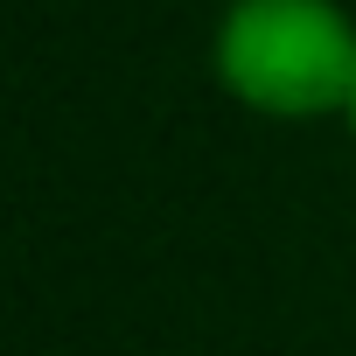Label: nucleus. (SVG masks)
<instances>
[{
    "mask_svg": "<svg viewBox=\"0 0 356 356\" xmlns=\"http://www.w3.org/2000/svg\"><path fill=\"white\" fill-rule=\"evenodd\" d=\"M210 77L252 119H349L356 15L342 0H231L210 29Z\"/></svg>",
    "mask_w": 356,
    "mask_h": 356,
    "instance_id": "nucleus-1",
    "label": "nucleus"
},
{
    "mask_svg": "<svg viewBox=\"0 0 356 356\" xmlns=\"http://www.w3.org/2000/svg\"><path fill=\"white\" fill-rule=\"evenodd\" d=\"M342 126H349V147H356V98H349V119H342Z\"/></svg>",
    "mask_w": 356,
    "mask_h": 356,
    "instance_id": "nucleus-2",
    "label": "nucleus"
}]
</instances>
